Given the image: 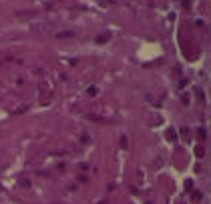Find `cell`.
Returning <instances> with one entry per match:
<instances>
[{
	"instance_id": "cell-4",
	"label": "cell",
	"mask_w": 211,
	"mask_h": 204,
	"mask_svg": "<svg viewBox=\"0 0 211 204\" xmlns=\"http://www.w3.org/2000/svg\"><path fill=\"white\" fill-rule=\"evenodd\" d=\"M97 92H99V88H97V86H88V90H87V94H88V96H95V94H97Z\"/></svg>"
},
{
	"instance_id": "cell-3",
	"label": "cell",
	"mask_w": 211,
	"mask_h": 204,
	"mask_svg": "<svg viewBox=\"0 0 211 204\" xmlns=\"http://www.w3.org/2000/svg\"><path fill=\"white\" fill-rule=\"evenodd\" d=\"M165 136H167L169 140H175V130H173V128H167V132H165Z\"/></svg>"
},
{
	"instance_id": "cell-2",
	"label": "cell",
	"mask_w": 211,
	"mask_h": 204,
	"mask_svg": "<svg viewBox=\"0 0 211 204\" xmlns=\"http://www.w3.org/2000/svg\"><path fill=\"white\" fill-rule=\"evenodd\" d=\"M203 154H205L203 146H195V156H197V158H203Z\"/></svg>"
},
{
	"instance_id": "cell-1",
	"label": "cell",
	"mask_w": 211,
	"mask_h": 204,
	"mask_svg": "<svg viewBox=\"0 0 211 204\" xmlns=\"http://www.w3.org/2000/svg\"><path fill=\"white\" fill-rule=\"evenodd\" d=\"M111 36H113L111 30H105V32H101L99 36L95 38V42H97V44H105V42H109V40H111Z\"/></svg>"
}]
</instances>
